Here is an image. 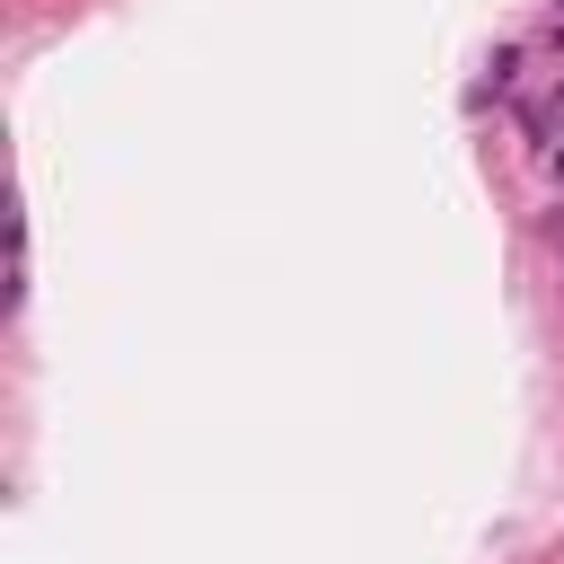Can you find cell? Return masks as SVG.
<instances>
[{
    "instance_id": "1",
    "label": "cell",
    "mask_w": 564,
    "mask_h": 564,
    "mask_svg": "<svg viewBox=\"0 0 564 564\" xmlns=\"http://www.w3.org/2000/svg\"><path fill=\"white\" fill-rule=\"evenodd\" d=\"M555 115H564V88H555Z\"/></svg>"
}]
</instances>
